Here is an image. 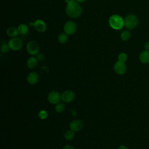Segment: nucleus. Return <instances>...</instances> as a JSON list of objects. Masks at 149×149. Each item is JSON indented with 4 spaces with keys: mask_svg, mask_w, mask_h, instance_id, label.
Returning <instances> with one entry per match:
<instances>
[{
    "mask_svg": "<svg viewBox=\"0 0 149 149\" xmlns=\"http://www.w3.org/2000/svg\"><path fill=\"white\" fill-rule=\"evenodd\" d=\"M66 13L68 16L72 18L79 17L82 13V8L79 3L73 1L72 3L67 4L65 9Z\"/></svg>",
    "mask_w": 149,
    "mask_h": 149,
    "instance_id": "f257e3e1",
    "label": "nucleus"
},
{
    "mask_svg": "<svg viewBox=\"0 0 149 149\" xmlns=\"http://www.w3.org/2000/svg\"><path fill=\"white\" fill-rule=\"evenodd\" d=\"M108 23L111 28L119 30L122 29L124 26V19L118 15H113L109 17Z\"/></svg>",
    "mask_w": 149,
    "mask_h": 149,
    "instance_id": "f03ea898",
    "label": "nucleus"
},
{
    "mask_svg": "<svg viewBox=\"0 0 149 149\" xmlns=\"http://www.w3.org/2000/svg\"><path fill=\"white\" fill-rule=\"evenodd\" d=\"M139 23V19L137 16L133 14L127 15L124 19V26L128 30H132L135 28Z\"/></svg>",
    "mask_w": 149,
    "mask_h": 149,
    "instance_id": "7ed1b4c3",
    "label": "nucleus"
},
{
    "mask_svg": "<svg viewBox=\"0 0 149 149\" xmlns=\"http://www.w3.org/2000/svg\"><path fill=\"white\" fill-rule=\"evenodd\" d=\"M9 48L13 51H18L21 49L23 45L22 40L19 37H12L8 42Z\"/></svg>",
    "mask_w": 149,
    "mask_h": 149,
    "instance_id": "20e7f679",
    "label": "nucleus"
},
{
    "mask_svg": "<svg viewBox=\"0 0 149 149\" xmlns=\"http://www.w3.org/2000/svg\"><path fill=\"white\" fill-rule=\"evenodd\" d=\"M40 49V47L38 43L34 41H30L26 46V50L29 54L31 55H37Z\"/></svg>",
    "mask_w": 149,
    "mask_h": 149,
    "instance_id": "39448f33",
    "label": "nucleus"
},
{
    "mask_svg": "<svg viewBox=\"0 0 149 149\" xmlns=\"http://www.w3.org/2000/svg\"><path fill=\"white\" fill-rule=\"evenodd\" d=\"M76 24L74 22L68 21L64 24L63 31L68 35H72L76 32Z\"/></svg>",
    "mask_w": 149,
    "mask_h": 149,
    "instance_id": "423d86ee",
    "label": "nucleus"
},
{
    "mask_svg": "<svg viewBox=\"0 0 149 149\" xmlns=\"http://www.w3.org/2000/svg\"><path fill=\"white\" fill-rule=\"evenodd\" d=\"M113 69L117 74H123L126 72L127 69L126 63L125 62L118 61L115 62L113 66Z\"/></svg>",
    "mask_w": 149,
    "mask_h": 149,
    "instance_id": "0eeeda50",
    "label": "nucleus"
},
{
    "mask_svg": "<svg viewBox=\"0 0 149 149\" xmlns=\"http://www.w3.org/2000/svg\"><path fill=\"white\" fill-rule=\"evenodd\" d=\"M61 99V94L56 91L51 92L48 96V100L49 102L52 104H57L59 102Z\"/></svg>",
    "mask_w": 149,
    "mask_h": 149,
    "instance_id": "6e6552de",
    "label": "nucleus"
},
{
    "mask_svg": "<svg viewBox=\"0 0 149 149\" xmlns=\"http://www.w3.org/2000/svg\"><path fill=\"white\" fill-rule=\"evenodd\" d=\"M74 93L71 90H66L61 95V100L66 103L72 102L74 98Z\"/></svg>",
    "mask_w": 149,
    "mask_h": 149,
    "instance_id": "1a4fd4ad",
    "label": "nucleus"
},
{
    "mask_svg": "<svg viewBox=\"0 0 149 149\" xmlns=\"http://www.w3.org/2000/svg\"><path fill=\"white\" fill-rule=\"evenodd\" d=\"M33 26H34V29H36V30L40 33L44 32L47 29V26H46L45 22L40 19L36 20L34 22Z\"/></svg>",
    "mask_w": 149,
    "mask_h": 149,
    "instance_id": "9d476101",
    "label": "nucleus"
},
{
    "mask_svg": "<svg viewBox=\"0 0 149 149\" xmlns=\"http://www.w3.org/2000/svg\"><path fill=\"white\" fill-rule=\"evenodd\" d=\"M83 122L79 119H75L73 120L71 123H70L69 127L70 130L74 131V132H77L80 130L83 127Z\"/></svg>",
    "mask_w": 149,
    "mask_h": 149,
    "instance_id": "9b49d317",
    "label": "nucleus"
},
{
    "mask_svg": "<svg viewBox=\"0 0 149 149\" xmlns=\"http://www.w3.org/2000/svg\"><path fill=\"white\" fill-rule=\"evenodd\" d=\"M27 81L30 84H35L38 80V75L36 72H32L30 73L27 78Z\"/></svg>",
    "mask_w": 149,
    "mask_h": 149,
    "instance_id": "f8f14e48",
    "label": "nucleus"
},
{
    "mask_svg": "<svg viewBox=\"0 0 149 149\" xmlns=\"http://www.w3.org/2000/svg\"><path fill=\"white\" fill-rule=\"evenodd\" d=\"M139 59L143 63H149V51L144 50L139 55Z\"/></svg>",
    "mask_w": 149,
    "mask_h": 149,
    "instance_id": "ddd939ff",
    "label": "nucleus"
},
{
    "mask_svg": "<svg viewBox=\"0 0 149 149\" xmlns=\"http://www.w3.org/2000/svg\"><path fill=\"white\" fill-rule=\"evenodd\" d=\"M6 34L9 37L12 38V37H16L19 33L17 28L16 29L15 27H10L7 29Z\"/></svg>",
    "mask_w": 149,
    "mask_h": 149,
    "instance_id": "4468645a",
    "label": "nucleus"
},
{
    "mask_svg": "<svg viewBox=\"0 0 149 149\" xmlns=\"http://www.w3.org/2000/svg\"><path fill=\"white\" fill-rule=\"evenodd\" d=\"M27 65L30 69H33L37 65V59L34 56H31L27 61Z\"/></svg>",
    "mask_w": 149,
    "mask_h": 149,
    "instance_id": "2eb2a0df",
    "label": "nucleus"
},
{
    "mask_svg": "<svg viewBox=\"0 0 149 149\" xmlns=\"http://www.w3.org/2000/svg\"><path fill=\"white\" fill-rule=\"evenodd\" d=\"M17 30H18L19 33L22 35H24V34H27V33L29 31L28 26L25 24H20L18 26Z\"/></svg>",
    "mask_w": 149,
    "mask_h": 149,
    "instance_id": "dca6fc26",
    "label": "nucleus"
},
{
    "mask_svg": "<svg viewBox=\"0 0 149 149\" xmlns=\"http://www.w3.org/2000/svg\"><path fill=\"white\" fill-rule=\"evenodd\" d=\"M130 36H131V34L129 30H125L122 31L120 34V38L122 41H124L129 40L130 38Z\"/></svg>",
    "mask_w": 149,
    "mask_h": 149,
    "instance_id": "f3484780",
    "label": "nucleus"
},
{
    "mask_svg": "<svg viewBox=\"0 0 149 149\" xmlns=\"http://www.w3.org/2000/svg\"><path fill=\"white\" fill-rule=\"evenodd\" d=\"M58 41L60 43L63 44L67 42L68 40V34H66V33H62L61 34H59L58 37Z\"/></svg>",
    "mask_w": 149,
    "mask_h": 149,
    "instance_id": "a211bd4d",
    "label": "nucleus"
},
{
    "mask_svg": "<svg viewBox=\"0 0 149 149\" xmlns=\"http://www.w3.org/2000/svg\"><path fill=\"white\" fill-rule=\"evenodd\" d=\"M74 136V132L72 130L66 131L64 134V137L67 140H72V139H73Z\"/></svg>",
    "mask_w": 149,
    "mask_h": 149,
    "instance_id": "6ab92c4d",
    "label": "nucleus"
},
{
    "mask_svg": "<svg viewBox=\"0 0 149 149\" xmlns=\"http://www.w3.org/2000/svg\"><path fill=\"white\" fill-rule=\"evenodd\" d=\"M9 49H10V48H9V46L8 44H6L5 42L2 44L1 49V51L2 52L6 53L9 51Z\"/></svg>",
    "mask_w": 149,
    "mask_h": 149,
    "instance_id": "aec40b11",
    "label": "nucleus"
},
{
    "mask_svg": "<svg viewBox=\"0 0 149 149\" xmlns=\"http://www.w3.org/2000/svg\"><path fill=\"white\" fill-rule=\"evenodd\" d=\"M65 108L64 104L63 103H58L56 106H55V111L57 112H62Z\"/></svg>",
    "mask_w": 149,
    "mask_h": 149,
    "instance_id": "412c9836",
    "label": "nucleus"
},
{
    "mask_svg": "<svg viewBox=\"0 0 149 149\" xmlns=\"http://www.w3.org/2000/svg\"><path fill=\"white\" fill-rule=\"evenodd\" d=\"M127 56L124 52H122L118 55V61H119L120 62H125L127 60Z\"/></svg>",
    "mask_w": 149,
    "mask_h": 149,
    "instance_id": "4be33fe9",
    "label": "nucleus"
},
{
    "mask_svg": "<svg viewBox=\"0 0 149 149\" xmlns=\"http://www.w3.org/2000/svg\"><path fill=\"white\" fill-rule=\"evenodd\" d=\"M38 116L40 119H45L47 118L48 116V113L45 111H41L39 112L38 113Z\"/></svg>",
    "mask_w": 149,
    "mask_h": 149,
    "instance_id": "5701e85b",
    "label": "nucleus"
},
{
    "mask_svg": "<svg viewBox=\"0 0 149 149\" xmlns=\"http://www.w3.org/2000/svg\"><path fill=\"white\" fill-rule=\"evenodd\" d=\"M37 59L40 61H42L44 59V55L42 54H38L37 55Z\"/></svg>",
    "mask_w": 149,
    "mask_h": 149,
    "instance_id": "b1692460",
    "label": "nucleus"
},
{
    "mask_svg": "<svg viewBox=\"0 0 149 149\" xmlns=\"http://www.w3.org/2000/svg\"><path fill=\"white\" fill-rule=\"evenodd\" d=\"M144 48L146 50H148L149 51V41H147L144 44Z\"/></svg>",
    "mask_w": 149,
    "mask_h": 149,
    "instance_id": "393cba45",
    "label": "nucleus"
},
{
    "mask_svg": "<svg viewBox=\"0 0 149 149\" xmlns=\"http://www.w3.org/2000/svg\"><path fill=\"white\" fill-rule=\"evenodd\" d=\"M62 149H74L72 146H70V145H66V146H65Z\"/></svg>",
    "mask_w": 149,
    "mask_h": 149,
    "instance_id": "a878e982",
    "label": "nucleus"
},
{
    "mask_svg": "<svg viewBox=\"0 0 149 149\" xmlns=\"http://www.w3.org/2000/svg\"><path fill=\"white\" fill-rule=\"evenodd\" d=\"M65 2L67 3V4H68V3L73 2V1H74V0H65Z\"/></svg>",
    "mask_w": 149,
    "mask_h": 149,
    "instance_id": "bb28decb",
    "label": "nucleus"
},
{
    "mask_svg": "<svg viewBox=\"0 0 149 149\" xmlns=\"http://www.w3.org/2000/svg\"><path fill=\"white\" fill-rule=\"evenodd\" d=\"M118 149H127V148L125 146H120Z\"/></svg>",
    "mask_w": 149,
    "mask_h": 149,
    "instance_id": "cd10ccee",
    "label": "nucleus"
},
{
    "mask_svg": "<svg viewBox=\"0 0 149 149\" xmlns=\"http://www.w3.org/2000/svg\"><path fill=\"white\" fill-rule=\"evenodd\" d=\"M86 0H74V1L78 2V3H82V2H85Z\"/></svg>",
    "mask_w": 149,
    "mask_h": 149,
    "instance_id": "c85d7f7f",
    "label": "nucleus"
}]
</instances>
